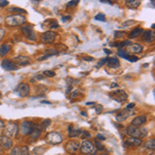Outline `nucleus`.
I'll return each instance as SVG.
<instances>
[{
  "mask_svg": "<svg viewBox=\"0 0 155 155\" xmlns=\"http://www.w3.org/2000/svg\"><path fill=\"white\" fill-rule=\"evenodd\" d=\"M127 135H130L131 138H138L141 139L142 137H146L147 135V129L145 127L141 126H133V125H129L126 128Z\"/></svg>",
  "mask_w": 155,
  "mask_h": 155,
  "instance_id": "nucleus-1",
  "label": "nucleus"
},
{
  "mask_svg": "<svg viewBox=\"0 0 155 155\" xmlns=\"http://www.w3.org/2000/svg\"><path fill=\"white\" fill-rule=\"evenodd\" d=\"M26 22V18L24 16H21V14H12V16H9V17L5 18V23L7 26H11V27H14V26H20L23 25Z\"/></svg>",
  "mask_w": 155,
  "mask_h": 155,
  "instance_id": "nucleus-2",
  "label": "nucleus"
},
{
  "mask_svg": "<svg viewBox=\"0 0 155 155\" xmlns=\"http://www.w3.org/2000/svg\"><path fill=\"white\" fill-rule=\"evenodd\" d=\"M62 140H63L62 135L57 131L49 132L46 137V141L49 144H52V145H58V144H60L62 142Z\"/></svg>",
  "mask_w": 155,
  "mask_h": 155,
  "instance_id": "nucleus-3",
  "label": "nucleus"
},
{
  "mask_svg": "<svg viewBox=\"0 0 155 155\" xmlns=\"http://www.w3.org/2000/svg\"><path fill=\"white\" fill-rule=\"evenodd\" d=\"M19 130V127L16 123H9L7 125H4V130H3V135L7 138H12Z\"/></svg>",
  "mask_w": 155,
  "mask_h": 155,
  "instance_id": "nucleus-4",
  "label": "nucleus"
},
{
  "mask_svg": "<svg viewBox=\"0 0 155 155\" xmlns=\"http://www.w3.org/2000/svg\"><path fill=\"white\" fill-rule=\"evenodd\" d=\"M33 128H34V124L32 123L31 121H23L21 123L20 130L21 133L24 135H30L31 132L33 131Z\"/></svg>",
  "mask_w": 155,
  "mask_h": 155,
  "instance_id": "nucleus-5",
  "label": "nucleus"
},
{
  "mask_svg": "<svg viewBox=\"0 0 155 155\" xmlns=\"http://www.w3.org/2000/svg\"><path fill=\"white\" fill-rule=\"evenodd\" d=\"M109 96L110 97H112L114 100L118 101V102H122V101L127 99L126 92L123 91V90H117V91L112 92V93H110L109 94Z\"/></svg>",
  "mask_w": 155,
  "mask_h": 155,
  "instance_id": "nucleus-6",
  "label": "nucleus"
},
{
  "mask_svg": "<svg viewBox=\"0 0 155 155\" xmlns=\"http://www.w3.org/2000/svg\"><path fill=\"white\" fill-rule=\"evenodd\" d=\"M81 152L83 153V154H91V153H93L95 151V147L94 145L91 143V142L87 141V140H85V141L82 143V145H81Z\"/></svg>",
  "mask_w": 155,
  "mask_h": 155,
  "instance_id": "nucleus-7",
  "label": "nucleus"
},
{
  "mask_svg": "<svg viewBox=\"0 0 155 155\" xmlns=\"http://www.w3.org/2000/svg\"><path fill=\"white\" fill-rule=\"evenodd\" d=\"M22 32H23V34L28 39L35 40V38H36V35H35L34 31H33V26L30 25V24H27V25L23 26L22 27Z\"/></svg>",
  "mask_w": 155,
  "mask_h": 155,
  "instance_id": "nucleus-8",
  "label": "nucleus"
},
{
  "mask_svg": "<svg viewBox=\"0 0 155 155\" xmlns=\"http://www.w3.org/2000/svg\"><path fill=\"white\" fill-rule=\"evenodd\" d=\"M80 149V143L77 141H69L65 145V150L70 154H76Z\"/></svg>",
  "mask_w": 155,
  "mask_h": 155,
  "instance_id": "nucleus-9",
  "label": "nucleus"
},
{
  "mask_svg": "<svg viewBox=\"0 0 155 155\" xmlns=\"http://www.w3.org/2000/svg\"><path fill=\"white\" fill-rule=\"evenodd\" d=\"M17 92L21 97H25V96H27V95L29 94V92H30V87H29L28 84L21 83L20 85L18 86Z\"/></svg>",
  "mask_w": 155,
  "mask_h": 155,
  "instance_id": "nucleus-10",
  "label": "nucleus"
},
{
  "mask_svg": "<svg viewBox=\"0 0 155 155\" xmlns=\"http://www.w3.org/2000/svg\"><path fill=\"white\" fill-rule=\"evenodd\" d=\"M55 37H56V33L50 30L41 35V41L45 43H52L55 40Z\"/></svg>",
  "mask_w": 155,
  "mask_h": 155,
  "instance_id": "nucleus-11",
  "label": "nucleus"
},
{
  "mask_svg": "<svg viewBox=\"0 0 155 155\" xmlns=\"http://www.w3.org/2000/svg\"><path fill=\"white\" fill-rule=\"evenodd\" d=\"M1 66H2L5 70H17V69L19 68V66L14 63V61L7 60V59L2 60V62H1Z\"/></svg>",
  "mask_w": 155,
  "mask_h": 155,
  "instance_id": "nucleus-12",
  "label": "nucleus"
},
{
  "mask_svg": "<svg viewBox=\"0 0 155 155\" xmlns=\"http://www.w3.org/2000/svg\"><path fill=\"white\" fill-rule=\"evenodd\" d=\"M12 146V139L4 137V135H0V147L4 148V149H11Z\"/></svg>",
  "mask_w": 155,
  "mask_h": 155,
  "instance_id": "nucleus-13",
  "label": "nucleus"
},
{
  "mask_svg": "<svg viewBox=\"0 0 155 155\" xmlns=\"http://www.w3.org/2000/svg\"><path fill=\"white\" fill-rule=\"evenodd\" d=\"M132 115V112L130 110H127V109H124L122 110L117 116H116V120L119 121V122H122V121H125L129 116Z\"/></svg>",
  "mask_w": 155,
  "mask_h": 155,
  "instance_id": "nucleus-14",
  "label": "nucleus"
},
{
  "mask_svg": "<svg viewBox=\"0 0 155 155\" xmlns=\"http://www.w3.org/2000/svg\"><path fill=\"white\" fill-rule=\"evenodd\" d=\"M14 62H17V65H26V64L30 63V58L23 56V55H20V56H17V57L14 58Z\"/></svg>",
  "mask_w": 155,
  "mask_h": 155,
  "instance_id": "nucleus-15",
  "label": "nucleus"
},
{
  "mask_svg": "<svg viewBox=\"0 0 155 155\" xmlns=\"http://www.w3.org/2000/svg\"><path fill=\"white\" fill-rule=\"evenodd\" d=\"M127 51L132 53V54H139V53H141L143 51V47L138 45V43H130L128 47H127Z\"/></svg>",
  "mask_w": 155,
  "mask_h": 155,
  "instance_id": "nucleus-16",
  "label": "nucleus"
},
{
  "mask_svg": "<svg viewBox=\"0 0 155 155\" xmlns=\"http://www.w3.org/2000/svg\"><path fill=\"white\" fill-rule=\"evenodd\" d=\"M145 122H146V116H138V117L132 119L130 125H133V126H142Z\"/></svg>",
  "mask_w": 155,
  "mask_h": 155,
  "instance_id": "nucleus-17",
  "label": "nucleus"
},
{
  "mask_svg": "<svg viewBox=\"0 0 155 155\" xmlns=\"http://www.w3.org/2000/svg\"><path fill=\"white\" fill-rule=\"evenodd\" d=\"M67 132H68L67 135H68L69 138H77L82 133V130L81 129H76L74 128L72 125H69L68 128H67Z\"/></svg>",
  "mask_w": 155,
  "mask_h": 155,
  "instance_id": "nucleus-18",
  "label": "nucleus"
},
{
  "mask_svg": "<svg viewBox=\"0 0 155 155\" xmlns=\"http://www.w3.org/2000/svg\"><path fill=\"white\" fill-rule=\"evenodd\" d=\"M154 38H155V33L151 30H147V31L144 32V35H143V39L146 41V43H152L154 41Z\"/></svg>",
  "mask_w": 155,
  "mask_h": 155,
  "instance_id": "nucleus-19",
  "label": "nucleus"
},
{
  "mask_svg": "<svg viewBox=\"0 0 155 155\" xmlns=\"http://www.w3.org/2000/svg\"><path fill=\"white\" fill-rule=\"evenodd\" d=\"M41 131H43V128H41V127L37 126V125H34L33 131H32L31 135H30L32 141H36V140L39 138V135H40V133H41Z\"/></svg>",
  "mask_w": 155,
  "mask_h": 155,
  "instance_id": "nucleus-20",
  "label": "nucleus"
},
{
  "mask_svg": "<svg viewBox=\"0 0 155 155\" xmlns=\"http://www.w3.org/2000/svg\"><path fill=\"white\" fill-rule=\"evenodd\" d=\"M142 144V140L138 138H128L126 140V143H125V146H140Z\"/></svg>",
  "mask_w": 155,
  "mask_h": 155,
  "instance_id": "nucleus-21",
  "label": "nucleus"
},
{
  "mask_svg": "<svg viewBox=\"0 0 155 155\" xmlns=\"http://www.w3.org/2000/svg\"><path fill=\"white\" fill-rule=\"evenodd\" d=\"M58 54H59V51H57V50H48V51L46 52V54L43 55V56H40V57L38 58V60L39 61L46 60L48 58L52 57V56H56V55H58Z\"/></svg>",
  "mask_w": 155,
  "mask_h": 155,
  "instance_id": "nucleus-22",
  "label": "nucleus"
},
{
  "mask_svg": "<svg viewBox=\"0 0 155 155\" xmlns=\"http://www.w3.org/2000/svg\"><path fill=\"white\" fill-rule=\"evenodd\" d=\"M106 62H108L109 67H112V68H117L120 66V61L117 58H108Z\"/></svg>",
  "mask_w": 155,
  "mask_h": 155,
  "instance_id": "nucleus-23",
  "label": "nucleus"
},
{
  "mask_svg": "<svg viewBox=\"0 0 155 155\" xmlns=\"http://www.w3.org/2000/svg\"><path fill=\"white\" fill-rule=\"evenodd\" d=\"M125 3H126V6H128L129 9H137V7L140 6L141 1L140 0H127Z\"/></svg>",
  "mask_w": 155,
  "mask_h": 155,
  "instance_id": "nucleus-24",
  "label": "nucleus"
},
{
  "mask_svg": "<svg viewBox=\"0 0 155 155\" xmlns=\"http://www.w3.org/2000/svg\"><path fill=\"white\" fill-rule=\"evenodd\" d=\"M11 46L7 45V43H4L2 46L0 47V56H5L9 51H11Z\"/></svg>",
  "mask_w": 155,
  "mask_h": 155,
  "instance_id": "nucleus-25",
  "label": "nucleus"
},
{
  "mask_svg": "<svg viewBox=\"0 0 155 155\" xmlns=\"http://www.w3.org/2000/svg\"><path fill=\"white\" fill-rule=\"evenodd\" d=\"M143 33H144V30L142 28H135V30H132V31L130 32V34H129V37H130V38L138 37V36H140V35L143 34Z\"/></svg>",
  "mask_w": 155,
  "mask_h": 155,
  "instance_id": "nucleus-26",
  "label": "nucleus"
},
{
  "mask_svg": "<svg viewBox=\"0 0 155 155\" xmlns=\"http://www.w3.org/2000/svg\"><path fill=\"white\" fill-rule=\"evenodd\" d=\"M130 45V41L126 40V41H121V43H111V46L112 47H116V48H119V50H122V48L126 46H129Z\"/></svg>",
  "mask_w": 155,
  "mask_h": 155,
  "instance_id": "nucleus-27",
  "label": "nucleus"
},
{
  "mask_svg": "<svg viewBox=\"0 0 155 155\" xmlns=\"http://www.w3.org/2000/svg\"><path fill=\"white\" fill-rule=\"evenodd\" d=\"M145 147H146L147 149L154 150V148H155V141L153 140V139H152V140H149V141L145 144Z\"/></svg>",
  "mask_w": 155,
  "mask_h": 155,
  "instance_id": "nucleus-28",
  "label": "nucleus"
},
{
  "mask_svg": "<svg viewBox=\"0 0 155 155\" xmlns=\"http://www.w3.org/2000/svg\"><path fill=\"white\" fill-rule=\"evenodd\" d=\"M9 12H17V14H26V11L21 7H12L9 9Z\"/></svg>",
  "mask_w": 155,
  "mask_h": 155,
  "instance_id": "nucleus-29",
  "label": "nucleus"
},
{
  "mask_svg": "<svg viewBox=\"0 0 155 155\" xmlns=\"http://www.w3.org/2000/svg\"><path fill=\"white\" fill-rule=\"evenodd\" d=\"M33 153L35 155H43L45 153V148L43 147H36L33 149Z\"/></svg>",
  "mask_w": 155,
  "mask_h": 155,
  "instance_id": "nucleus-30",
  "label": "nucleus"
},
{
  "mask_svg": "<svg viewBox=\"0 0 155 155\" xmlns=\"http://www.w3.org/2000/svg\"><path fill=\"white\" fill-rule=\"evenodd\" d=\"M124 58H125L126 60H128L129 62H137V61L139 60V58L135 57V55H128V54H126Z\"/></svg>",
  "mask_w": 155,
  "mask_h": 155,
  "instance_id": "nucleus-31",
  "label": "nucleus"
},
{
  "mask_svg": "<svg viewBox=\"0 0 155 155\" xmlns=\"http://www.w3.org/2000/svg\"><path fill=\"white\" fill-rule=\"evenodd\" d=\"M50 125H51V120H50V119H46V120H43V123H41V128L45 130V129L48 128Z\"/></svg>",
  "mask_w": 155,
  "mask_h": 155,
  "instance_id": "nucleus-32",
  "label": "nucleus"
},
{
  "mask_svg": "<svg viewBox=\"0 0 155 155\" xmlns=\"http://www.w3.org/2000/svg\"><path fill=\"white\" fill-rule=\"evenodd\" d=\"M47 23H50V27L51 28H58V22L56 20H50V21H47Z\"/></svg>",
  "mask_w": 155,
  "mask_h": 155,
  "instance_id": "nucleus-33",
  "label": "nucleus"
},
{
  "mask_svg": "<svg viewBox=\"0 0 155 155\" xmlns=\"http://www.w3.org/2000/svg\"><path fill=\"white\" fill-rule=\"evenodd\" d=\"M124 35H125V32L124 31H115L114 32V37L118 38V39H119V38H122Z\"/></svg>",
  "mask_w": 155,
  "mask_h": 155,
  "instance_id": "nucleus-34",
  "label": "nucleus"
},
{
  "mask_svg": "<svg viewBox=\"0 0 155 155\" xmlns=\"http://www.w3.org/2000/svg\"><path fill=\"white\" fill-rule=\"evenodd\" d=\"M96 21H102V22H106V16L103 14H97L94 18Z\"/></svg>",
  "mask_w": 155,
  "mask_h": 155,
  "instance_id": "nucleus-35",
  "label": "nucleus"
},
{
  "mask_svg": "<svg viewBox=\"0 0 155 155\" xmlns=\"http://www.w3.org/2000/svg\"><path fill=\"white\" fill-rule=\"evenodd\" d=\"M11 155H21V148L19 147H14V149L12 150Z\"/></svg>",
  "mask_w": 155,
  "mask_h": 155,
  "instance_id": "nucleus-36",
  "label": "nucleus"
},
{
  "mask_svg": "<svg viewBox=\"0 0 155 155\" xmlns=\"http://www.w3.org/2000/svg\"><path fill=\"white\" fill-rule=\"evenodd\" d=\"M21 155H29V149L27 146H23L21 148Z\"/></svg>",
  "mask_w": 155,
  "mask_h": 155,
  "instance_id": "nucleus-37",
  "label": "nucleus"
},
{
  "mask_svg": "<svg viewBox=\"0 0 155 155\" xmlns=\"http://www.w3.org/2000/svg\"><path fill=\"white\" fill-rule=\"evenodd\" d=\"M43 76L49 77V78H53L55 77V72H52V70H45V72H43Z\"/></svg>",
  "mask_w": 155,
  "mask_h": 155,
  "instance_id": "nucleus-38",
  "label": "nucleus"
},
{
  "mask_svg": "<svg viewBox=\"0 0 155 155\" xmlns=\"http://www.w3.org/2000/svg\"><path fill=\"white\" fill-rule=\"evenodd\" d=\"M95 145H96V146H97V149H98V150H100V151H102V150L104 149V147H103V145L100 143V142L98 141L97 139H96V140H95Z\"/></svg>",
  "mask_w": 155,
  "mask_h": 155,
  "instance_id": "nucleus-39",
  "label": "nucleus"
},
{
  "mask_svg": "<svg viewBox=\"0 0 155 155\" xmlns=\"http://www.w3.org/2000/svg\"><path fill=\"white\" fill-rule=\"evenodd\" d=\"M135 21H127V22H124L123 24H122V25H121V27H129V26L130 25H133V24H135Z\"/></svg>",
  "mask_w": 155,
  "mask_h": 155,
  "instance_id": "nucleus-40",
  "label": "nucleus"
},
{
  "mask_svg": "<svg viewBox=\"0 0 155 155\" xmlns=\"http://www.w3.org/2000/svg\"><path fill=\"white\" fill-rule=\"evenodd\" d=\"M127 54V52L126 51H124V50H119V51H118V56H119V57H125V55Z\"/></svg>",
  "mask_w": 155,
  "mask_h": 155,
  "instance_id": "nucleus-41",
  "label": "nucleus"
},
{
  "mask_svg": "<svg viewBox=\"0 0 155 155\" xmlns=\"http://www.w3.org/2000/svg\"><path fill=\"white\" fill-rule=\"evenodd\" d=\"M82 137H83V139H89L91 135L88 131H82Z\"/></svg>",
  "mask_w": 155,
  "mask_h": 155,
  "instance_id": "nucleus-42",
  "label": "nucleus"
},
{
  "mask_svg": "<svg viewBox=\"0 0 155 155\" xmlns=\"http://www.w3.org/2000/svg\"><path fill=\"white\" fill-rule=\"evenodd\" d=\"M62 21L63 22H70L72 21V17L70 16H63L62 17Z\"/></svg>",
  "mask_w": 155,
  "mask_h": 155,
  "instance_id": "nucleus-43",
  "label": "nucleus"
},
{
  "mask_svg": "<svg viewBox=\"0 0 155 155\" xmlns=\"http://www.w3.org/2000/svg\"><path fill=\"white\" fill-rule=\"evenodd\" d=\"M106 59H108V58H104V59H102V60L99 61V62H98V63L96 64V67H100L101 65H103V64H104L106 62Z\"/></svg>",
  "mask_w": 155,
  "mask_h": 155,
  "instance_id": "nucleus-44",
  "label": "nucleus"
},
{
  "mask_svg": "<svg viewBox=\"0 0 155 155\" xmlns=\"http://www.w3.org/2000/svg\"><path fill=\"white\" fill-rule=\"evenodd\" d=\"M78 3H79L78 0H72V1H70V2L67 3V6H75V5H77Z\"/></svg>",
  "mask_w": 155,
  "mask_h": 155,
  "instance_id": "nucleus-45",
  "label": "nucleus"
},
{
  "mask_svg": "<svg viewBox=\"0 0 155 155\" xmlns=\"http://www.w3.org/2000/svg\"><path fill=\"white\" fill-rule=\"evenodd\" d=\"M9 5V1L6 0H0V7H3V6Z\"/></svg>",
  "mask_w": 155,
  "mask_h": 155,
  "instance_id": "nucleus-46",
  "label": "nucleus"
},
{
  "mask_svg": "<svg viewBox=\"0 0 155 155\" xmlns=\"http://www.w3.org/2000/svg\"><path fill=\"white\" fill-rule=\"evenodd\" d=\"M101 112H102V106H101V104H97V106H96V113H97V114H100Z\"/></svg>",
  "mask_w": 155,
  "mask_h": 155,
  "instance_id": "nucleus-47",
  "label": "nucleus"
},
{
  "mask_svg": "<svg viewBox=\"0 0 155 155\" xmlns=\"http://www.w3.org/2000/svg\"><path fill=\"white\" fill-rule=\"evenodd\" d=\"M4 33H5V30L2 28H0V40L2 39V37L4 36Z\"/></svg>",
  "mask_w": 155,
  "mask_h": 155,
  "instance_id": "nucleus-48",
  "label": "nucleus"
},
{
  "mask_svg": "<svg viewBox=\"0 0 155 155\" xmlns=\"http://www.w3.org/2000/svg\"><path fill=\"white\" fill-rule=\"evenodd\" d=\"M94 59L93 57H90V56H85V57L83 58V60H85V61H92Z\"/></svg>",
  "mask_w": 155,
  "mask_h": 155,
  "instance_id": "nucleus-49",
  "label": "nucleus"
},
{
  "mask_svg": "<svg viewBox=\"0 0 155 155\" xmlns=\"http://www.w3.org/2000/svg\"><path fill=\"white\" fill-rule=\"evenodd\" d=\"M97 140H101V141H104V140H106V137H103L102 135L98 133V135H97Z\"/></svg>",
  "mask_w": 155,
  "mask_h": 155,
  "instance_id": "nucleus-50",
  "label": "nucleus"
},
{
  "mask_svg": "<svg viewBox=\"0 0 155 155\" xmlns=\"http://www.w3.org/2000/svg\"><path fill=\"white\" fill-rule=\"evenodd\" d=\"M132 108H135V103H129V104H127V106H126L127 110H131Z\"/></svg>",
  "mask_w": 155,
  "mask_h": 155,
  "instance_id": "nucleus-51",
  "label": "nucleus"
},
{
  "mask_svg": "<svg viewBox=\"0 0 155 155\" xmlns=\"http://www.w3.org/2000/svg\"><path fill=\"white\" fill-rule=\"evenodd\" d=\"M43 76H41V75L35 76V78H34V80H43Z\"/></svg>",
  "mask_w": 155,
  "mask_h": 155,
  "instance_id": "nucleus-52",
  "label": "nucleus"
},
{
  "mask_svg": "<svg viewBox=\"0 0 155 155\" xmlns=\"http://www.w3.org/2000/svg\"><path fill=\"white\" fill-rule=\"evenodd\" d=\"M56 47H57V48H62V49L66 50V47L64 46V45H56Z\"/></svg>",
  "mask_w": 155,
  "mask_h": 155,
  "instance_id": "nucleus-53",
  "label": "nucleus"
},
{
  "mask_svg": "<svg viewBox=\"0 0 155 155\" xmlns=\"http://www.w3.org/2000/svg\"><path fill=\"white\" fill-rule=\"evenodd\" d=\"M2 128H4V123H3L2 120H0V129H2Z\"/></svg>",
  "mask_w": 155,
  "mask_h": 155,
  "instance_id": "nucleus-54",
  "label": "nucleus"
},
{
  "mask_svg": "<svg viewBox=\"0 0 155 155\" xmlns=\"http://www.w3.org/2000/svg\"><path fill=\"white\" fill-rule=\"evenodd\" d=\"M117 87H118V84H116V83L111 84V88H117Z\"/></svg>",
  "mask_w": 155,
  "mask_h": 155,
  "instance_id": "nucleus-55",
  "label": "nucleus"
},
{
  "mask_svg": "<svg viewBox=\"0 0 155 155\" xmlns=\"http://www.w3.org/2000/svg\"><path fill=\"white\" fill-rule=\"evenodd\" d=\"M40 102H41V103H46V104H52V102H50V101H47V100H41Z\"/></svg>",
  "mask_w": 155,
  "mask_h": 155,
  "instance_id": "nucleus-56",
  "label": "nucleus"
},
{
  "mask_svg": "<svg viewBox=\"0 0 155 155\" xmlns=\"http://www.w3.org/2000/svg\"><path fill=\"white\" fill-rule=\"evenodd\" d=\"M77 94H78V91H74V93H72V95H70V97H72V98H74V97H75V96H76V95H77Z\"/></svg>",
  "mask_w": 155,
  "mask_h": 155,
  "instance_id": "nucleus-57",
  "label": "nucleus"
},
{
  "mask_svg": "<svg viewBox=\"0 0 155 155\" xmlns=\"http://www.w3.org/2000/svg\"><path fill=\"white\" fill-rule=\"evenodd\" d=\"M101 3H112L111 1H109V0H100Z\"/></svg>",
  "mask_w": 155,
  "mask_h": 155,
  "instance_id": "nucleus-58",
  "label": "nucleus"
},
{
  "mask_svg": "<svg viewBox=\"0 0 155 155\" xmlns=\"http://www.w3.org/2000/svg\"><path fill=\"white\" fill-rule=\"evenodd\" d=\"M103 51L106 52V54H111V53H112V51H110V50H108V49H104V50H103Z\"/></svg>",
  "mask_w": 155,
  "mask_h": 155,
  "instance_id": "nucleus-59",
  "label": "nucleus"
},
{
  "mask_svg": "<svg viewBox=\"0 0 155 155\" xmlns=\"http://www.w3.org/2000/svg\"><path fill=\"white\" fill-rule=\"evenodd\" d=\"M3 154V150H2V148L0 147V155H2Z\"/></svg>",
  "mask_w": 155,
  "mask_h": 155,
  "instance_id": "nucleus-60",
  "label": "nucleus"
},
{
  "mask_svg": "<svg viewBox=\"0 0 155 155\" xmlns=\"http://www.w3.org/2000/svg\"><path fill=\"white\" fill-rule=\"evenodd\" d=\"M81 114H82L83 116H87V113H86V112H82Z\"/></svg>",
  "mask_w": 155,
  "mask_h": 155,
  "instance_id": "nucleus-61",
  "label": "nucleus"
},
{
  "mask_svg": "<svg viewBox=\"0 0 155 155\" xmlns=\"http://www.w3.org/2000/svg\"><path fill=\"white\" fill-rule=\"evenodd\" d=\"M90 104H94V102H87V106H90Z\"/></svg>",
  "mask_w": 155,
  "mask_h": 155,
  "instance_id": "nucleus-62",
  "label": "nucleus"
},
{
  "mask_svg": "<svg viewBox=\"0 0 155 155\" xmlns=\"http://www.w3.org/2000/svg\"><path fill=\"white\" fill-rule=\"evenodd\" d=\"M1 22H2V18H1V16H0V24H1Z\"/></svg>",
  "mask_w": 155,
  "mask_h": 155,
  "instance_id": "nucleus-63",
  "label": "nucleus"
},
{
  "mask_svg": "<svg viewBox=\"0 0 155 155\" xmlns=\"http://www.w3.org/2000/svg\"><path fill=\"white\" fill-rule=\"evenodd\" d=\"M100 155H108V154H106V153H102V154H100Z\"/></svg>",
  "mask_w": 155,
  "mask_h": 155,
  "instance_id": "nucleus-64",
  "label": "nucleus"
}]
</instances>
